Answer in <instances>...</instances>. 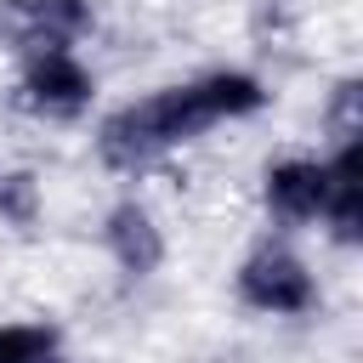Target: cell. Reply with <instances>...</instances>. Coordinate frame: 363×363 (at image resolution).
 I'll return each instance as SVG.
<instances>
[{
	"label": "cell",
	"mask_w": 363,
	"mask_h": 363,
	"mask_svg": "<svg viewBox=\"0 0 363 363\" xmlns=\"http://www.w3.org/2000/svg\"><path fill=\"white\" fill-rule=\"evenodd\" d=\"M204 125H216V113L199 96V79L193 85H164V91H153V96L125 102L119 113H108L102 130H96V153L113 170H142L159 153H170L176 142L199 136Z\"/></svg>",
	"instance_id": "1"
},
{
	"label": "cell",
	"mask_w": 363,
	"mask_h": 363,
	"mask_svg": "<svg viewBox=\"0 0 363 363\" xmlns=\"http://www.w3.org/2000/svg\"><path fill=\"white\" fill-rule=\"evenodd\" d=\"M238 295L255 312H306L318 289H312V272L289 250H255L238 267Z\"/></svg>",
	"instance_id": "2"
},
{
	"label": "cell",
	"mask_w": 363,
	"mask_h": 363,
	"mask_svg": "<svg viewBox=\"0 0 363 363\" xmlns=\"http://www.w3.org/2000/svg\"><path fill=\"white\" fill-rule=\"evenodd\" d=\"M23 102L45 119H68L91 102V74L74 51H28V74H23Z\"/></svg>",
	"instance_id": "3"
},
{
	"label": "cell",
	"mask_w": 363,
	"mask_h": 363,
	"mask_svg": "<svg viewBox=\"0 0 363 363\" xmlns=\"http://www.w3.org/2000/svg\"><path fill=\"white\" fill-rule=\"evenodd\" d=\"M267 210L278 221H318L323 216V199H329V176H323V159H278L267 164Z\"/></svg>",
	"instance_id": "4"
},
{
	"label": "cell",
	"mask_w": 363,
	"mask_h": 363,
	"mask_svg": "<svg viewBox=\"0 0 363 363\" xmlns=\"http://www.w3.org/2000/svg\"><path fill=\"white\" fill-rule=\"evenodd\" d=\"M102 238H108L113 261H119L125 272H136V278H147V272L164 261V233H159V221H153L142 204H119V210L108 216Z\"/></svg>",
	"instance_id": "5"
},
{
	"label": "cell",
	"mask_w": 363,
	"mask_h": 363,
	"mask_svg": "<svg viewBox=\"0 0 363 363\" xmlns=\"http://www.w3.org/2000/svg\"><path fill=\"white\" fill-rule=\"evenodd\" d=\"M85 23H91L85 0H28L23 40H28V51H68V40L85 34Z\"/></svg>",
	"instance_id": "6"
},
{
	"label": "cell",
	"mask_w": 363,
	"mask_h": 363,
	"mask_svg": "<svg viewBox=\"0 0 363 363\" xmlns=\"http://www.w3.org/2000/svg\"><path fill=\"white\" fill-rule=\"evenodd\" d=\"M199 96L210 102L216 119H244V113H255V108L267 102L261 79H255V74H238V68H216V74H204V79H199Z\"/></svg>",
	"instance_id": "7"
},
{
	"label": "cell",
	"mask_w": 363,
	"mask_h": 363,
	"mask_svg": "<svg viewBox=\"0 0 363 363\" xmlns=\"http://www.w3.org/2000/svg\"><path fill=\"white\" fill-rule=\"evenodd\" d=\"M0 363H62L57 357V329H45V323H6L0 329Z\"/></svg>",
	"instance_id": "8"
},
{
	"label": "cell",
	"mask_w": 363,
	"mask_h": 363,
	"mask_svg": "<svg viewBox=\"0 0 363 363\" xmlns=\"http://www.w3.org/2000/svg\"><path fill=\"white\" fill-rule=\"evenodd\" d=\"M0 216H6L11 227H34V216H40V182H34L28 170L0 176Z\"/></svg>",
	"instance_id": "9"
},
{
	"label": "cell",
	"mask_w": 363,
	"mask_h": 363,
	"mask_svg": "<svg viewBox=\"0 0 363 363\" xmlns=\"http://www.w3.org/2000/svg\"><path fill=\"white\" fill-rule=\"evenodd\" d=\"M357 79H340L335 85V108H329V125H335V136L346 142V136H357Z\"/></svg>",
	"instance_id": "10"
}]
</instances>
